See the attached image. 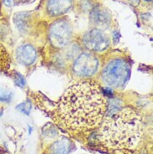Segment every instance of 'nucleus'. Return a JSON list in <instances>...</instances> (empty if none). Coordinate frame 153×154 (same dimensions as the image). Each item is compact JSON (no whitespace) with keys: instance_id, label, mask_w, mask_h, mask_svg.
I'll use <instances>...</instances> for the list:
<instances>
[{"instance_id":"1a4fd4ad","label":"nucleus","mask_w":153,"mask_h":154,"mask_svg":"<svg viewBox=\"0 0 153 154\" xmlns=\"http://www.w3.org/2000/svg\"><path fill=\"white\" fill-rule=\"evenodd\" d=\"M90 20L94 25L105 28L107 27L110 23V15L108 12L102 8L100 6H97L93 8L90 13Z\"/></svg>"},{"instance_id":"6e6552de","label":"nucleus","mask_w":153,"mask_h":154,"mask_svg":"<svg viewBox=\"0 0 153 154\" xmlns=\"http://www.w3.org/2000/svg\"><path fill=\"white\" fill-rule=\"evenodd\" d=\"M16 54L19 61L25 66L32 65L35 61L36 51L34 48L30 45H24L19 47Z\"/></svg>"},{"instance_id":"0eeeda50","label":"nucleus","mask_w":153,"mask_h":154,"mask_svg":"<svg viewBox=\"0 0 153 154\" xmlns=\"http://www.w3.org/2000/svg\"><path fill=\"white\" fill-rule=\"evenodd\" d=\"M72 0H49L47 11L50 15H61L70 10Z\"/></svg>"},{"instance_id":"a211bd4d","label":"nucleus","mask_w":153,"mask_h":154,"mask_svg":"<svg viewBox=\"0 0 153 154\" xmlns=\"http://www.w3.org/2000/svg\"><path fill=\"white\" fill-rule=\"evenodd\" d=\"M21 2H24V3H25V2H29V1H31V0H20Z\"/></svg>"},{"instance_id":"39448f33","label":"nucleus","mask_w":153,"mask_h":154,"mask_svg":"<svg viewBox=\"0 0 153 154\" xmlns=\"http://www.w3.org/2000/svg\"><path fill=\"white\" fill-rule=\"evenodd\" d=\"M98 66L97 58L89 53H84L76 59L73 69L79 76H90L96 72Z\"/></svg>"},{"instance_id":"f3484780","label":"nucleus","mask_w":153,"mask_h":154,"mask_svg":"<svg viewBox=\"0 0 153 154\" xmlns=\"http://www.w3.org/2000/svg\"><path fill=\"white\" fill-rule=\"evenodd\" d=\"M4 115V110H2V109H0V118L2 117V116Z\"/></svg>"},{"instance_id":"9d476101","label":"nucleus","mask_w":153,"mask_h":154,"mask_svg":"<svg viewBox=\"0 0 153 154\" xmlns=\"http://www.w3.org/2000/svg\"><path fill=\"white\" fill-rule=\"evenodd\" d=\"M70 149V142L67 138H61L55 142L51 147L53 154H69Z\"/></svg>"},{"instance_id":"9b49d317","label":"nucleus","mask_w":153,"mask_h":154,"mask_svg":"<svg viewBox=\"0 0 153 154\" xmlns=\"http://www.w3.org/2000/svg\"><path fill=\"white\" fill-rule=\"evenodd\" d=\"M26 13H20L16 14L15 16V21L17 26L20 28V29H23L25 27V25L27 24V16H26Z\"/></svg>"},{"instance_id":"aec40b11","label":"nucleus","mask_w":153,"mask_h":154,"mask_svg":"<svg viewBox=\"0 0 153 154\" xmlns=\"http://www.w3.org/2000/svg\"><path fill=\"white\" fill-rule=\"evenodd\" d=\"M146 1H147V2H149V1H152V0H146Z\"/></svg>"},{"instance_id":"4468645a","label":"nucleus","mask_w":153,"mask_h":154,"mask_svg":"<svg viewBox=\"0 0 153 154\" xmlns=\"http://www.w3.org/2000/svg\"><path fill=\"white\" fill-rule=\"evenodd\" d=\"M15 83L16 85H19L20 87H23L25 85V80L23 77V75H21L20 74H17V76L15 78Z\"/></svg>"},{"instance_id":"412c9836","label":"nucleus","mask_w":153,"mask_h":154,"mask_svg":"<svg viewBox=\"0 0 153 154\" xmlns=\"http://www.w3.org/2000/svg\"><path fill=\"white\" fill-rule=\"evenodd\" d=\"M141 154H145V153H141Z\"/></svg>"},{"instance_id":"f03ea898","label":"nucleus","mask_w":153,"mask_h":154,"mask_svg":"<svg viewBox=\"0 0 153 154\" xmlns=\"http://www.w3.org/2000/svg\"><path fill=\"white\" fill-rule=\"evenodd\" d=\"M143 132L142 118L136 110L124 107L103 119L99 138L104 145L114 150L134 149Z\"/></svg>"},{"instance_id":"20e7f679","label":"nucleus","mask_w":153,"mask_h":154,"mask_svg":"<svg viewBox=\"0 0 153 154\" xmlns=\"http://www.w3.org/2000/svg\"><path fill=\"white\" fill-rule=\"evenodd\" d=\"M72 29L66 20H57L50 28V39L53 45L62 48L67 45L71 39Z\"/></svg>"},{"instance_id":"dca6fc26","label":"nucleus","mask_w":153,"mask_h":154,"mask_svg":"<svg viewBox=\"0 0 153 154\" xmlns=\"http://www.w3.org/2000/svg\"><path fill=\"white\" fill-rule=\"evenodd\" d=\"M130 3L134 5H136V4H139V0H130Z\"/></svg>"},{"instance_id":"ddd939ff","label":"nucleus","mask_w":153,"mask_h":154,"mask_svg":"<svg viewBox=\"0 0 153 154\" xmlns=\"http://www.w3.org/2000/svg\"><path fill=\"white\" fill-rule=\"evenodd\" d=\"M16 108L18 110H20L21 112H23L26 115H28L29 112H30V110H31V104L28 101H25V102H23L19 106H17Z\"/></svg>"},{"instance_id":"2eb2a0df","label":"nucleus","mask_w":153,"mask_h":154,"mask_svg":"<svg viewBox=\"0 0 153 154\" xmlns=\"http://www.w3.org/2000/svg\"><path fill=\"white\" fill-rule=\"evenodd\" d=\"M4 3L7 7H11L14 5V0H4Z\"/></svg>"},{"instance_id":"f8f14e48","label":"nucleus","mask_w":153,"mask_h":154,"mask_svg":"<svg viewBox=\"0 0 153 154\" xmlns=\"http://www.w3.org/2000/svg\"><path fill=\"white\" fill-rule=\"evenodd\" d=\"M13 97V92L9 90L3 88L0 86V101L2 102H8Z\"/></svg>"},{"instance_id":"423d86ee","label":"nucleus","mask_w":153,"mask_h":154,"mask_svg":"<svg viewBox=\"0 0 153 154\" xmlns=\"http://www.w3.org/2000/svg\"><path fill=\"white\" fill-rule=\"evenodd\" d=\"M83 43L87 49L100 52L108 48L110 45V40L102 31L99 29H92L84 35Z\"/></svg>"},{"instance_id":"7ed1b4c3","label":"nucleus","mask_w":153,"mask_h":154,"mask_svg":"<svg viewBox=\"0 0 153 154\" xmlns=\"http://www.w3.org/2000/svg\"><path fill=\"white\" fill-rule=\"evenodd\" d=\"M130 69L123 60H114L107 65L102 72V80L113 88L122 87L129 80Z\"/></svg>"},{"instance_id":"6ab92c4d","label":"nucleus","mask_w":153,"mask_h":154,"mask_svg":"<svg viewBox=\"0 0 153 154\" xmlns=\"http://www.w3.org/2000/svg\"><path fill=\"white\" fill-rule=\"evenodd\" d=\"M31 130H32V127H29V132H28V133H29V134H30V133H31Z\"/></svg>"},{"instance_id":"f257e3e1","label":"nucleus","mask_w":153,"mask_h":154,"mask_svg":"<svg viewBox=\"0 0 153 154\" xmlns=\"http://www.w3.org/2000/svg\"><path fill=\"white\" fill-rule=\"evenodd\" d=\"M106 109V100L98 84L93 81H80L60 97L56 113L67 129L88 131L101 124Z\"/></svg>"}]
</instances>
